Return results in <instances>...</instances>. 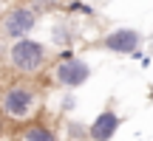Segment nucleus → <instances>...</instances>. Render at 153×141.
<instances>
[{"label": "nucleus", "mask_w": 153, "mask_h": 141, "mask_svg": "<svg viewBox=\"0 0 153 141\" xmlns=\"http://www.w3.org/2000/svg\"><path fill=\"white\" fill-rule=\"evenodd\" d=\"M116 130H119V116L114 110H102L88 127V138L91 141H111L116 136Z\"/></svg>", "instance_id": "obj_6"}, {"label": "nucleus", "mask_w": 153, "mask_h": 141, "mask_svg": "<svg viewBox=\"0 0 153 141\" xmlns=\"http://www.w3.org/2000/svg\"><path fill=\"white\" fill-rule=\"evenodd\" d=\"M62 110H74V96H65V102H62Z\"/></svg>", "instance_id": "obj_11"}, {"label": "nucleus", "mask_w": 153, "mask_h": 141, "mask_svg": "<svg viewBox=\"0 0 153 141\" xmlns=\"http://www.w3.org/2000/svg\"><path fill=\"white\" fill-rule=\"evenodd\" d=\"M23 141H60L57 130H51L45 121H31L23 127Z\"/></svg>", "instance_id": "obj_7"}, {"label": "nucleus", "mask_w": 153, "mask_h": 141, "mask_svg": "<svg viewBox=\"0 0 153 141\" xmlns=\"http://www.w3.org/2000/svg\"><path fill=\"white\" fill-rule=\"evenodd\" d=\"M139 43H142V37L133 28H116V31H111L102 40V45L108 51H114V54H133L139 48Z\"/></svg>", "instance_id": "obj_5"}, {"label": "nucleus", "mask_w": 153, "mask_h": 141, "mask_svg": "<svg viewBox=\"0 0 153 141\" xmlns=\"http://www.w3.org/2000/svg\"><path fill=\"white\" fill-rule=\"evenodd\" d=\"M37 110V90L28 82H14L0 93V116L14 121H26Z\"/></svg>", "instance_id": "obj_2"}, {"label": "nucleus", "mask_w": 153, "mask_h": 141, "mask_svg": "<svg viewBox=\"0 0 153 141\" xmlns=\"http://www.w3.org/2000/svg\"><path fill=\"white\" fill-rule=\"evenodd\" d=\"M68 136L71 138H88V127L79 124V121H71V124H68Z\"/></svg>", "instance_id": "obj_8"}, {"label": "nucleus", "mask_w": 153, "mask_h": 141, "mask_svg": "<svg viewBox=\"0 0 153 141\" xmlns=\"http://www.w3.org/2000/svg\"><path fill=\"white\" fill-rule=\"evenodd\" d=\"M37 26V9L34 6H11L0 14V34L6 40H20V37H28Z\"/></svg>", "instance_id": "obj_3"}, {"label": "nucleus", "mask_w": 153, "mask_h": 141, "mask_svg": "<svg viewBox=\"0 0 153 141\" xmlns=\"http://www.w3.org/2000/svg\"><path fill=\"white\" fill-rule=\"evenodd\" d=\"M0 14H3V9H0Z\"/></svg>", "instance_id": "obj_14"}, {"label": "nucleus", "mask_w": 153, "mask_h": 141, "mask_svg": "<svg viewBox=\"0 0 153 141\" xmlns=\"http://www.w3.org/2000/svg\"><path fill=\"white\" fill-rule=\"evenodd\" d=\"M88 76H91V65L79 57H71V59H57V68H54V79L60 82L65 90H76L79 85H85Z\"/></svg>", "instance_id": "obj_4"}, {"label": "nucleus", "mask_w": 153, "mask_h": 141, "mask_svg": "<svg viewBox=\"0 0 153 141\" xmlns=\"http://www.w3.org/2000/svg\"><path fill=\"white\" fill-rule=\"evenodd\" d=\"M0 133H3V124H0Z\"/></svg>", "instance_id": "obj_13"}, {"label": "nucleus", "mask_w": 153, "mask_h": 141, "mask_svg": "<svg viewBox=\"0 0 153 141\" xmlns=\"http://www.w3.org/2000/svg\"><path fill=\"white\" fill-rule=\"evenodd\" d=\"M51 37H54V43H68V31H65V28H62V26H57Z\"/></svg>", "instance_id": "obj_10"}, {"label": "nucleus", "mask_w": 153, "mask_h": 141, "mask_svg": "<svg viewBox=\"0 0 153 141\" xmlns=\"http://www.w3.org/2000/svg\"><path fill=\"white\" fill-rule=\"evenodd\" d=\"M68 11H79V14H88V17L94 14V9H91V6L79 3V0H71V3H68Z\"/></svg>", "instance_id": "obj_9"}, {"label": "nucleus", "mask_w": 153, "mask_h": 141, "mask_svg": "<svg viewBox=\"0 0 153 141\" xmlns=\"http://www.w3.org/2000/svg\"><path fill=\"white\" fill-rule=\"evenodd\" d=\"M71 57H76L74 51H62V54H60V62H62V59H71Z\"/></svg>", "instance_id": "obj_12"}, {"label": "nucleus", "mask_w": 153, "mask_h": 141, "mask_svg": "<svg viewBox=\"0 0 153 141\" xmlns=\"http://www.w3.org/2000/svg\"><path fill=\"white\" fill-rule=\"evenodd\" d=\"M6 57H9V68L20 76H37L45 68V62H48L45 45L37 43V40H26V37L14 40L9 45V54Z\"/></svg>", "instance_id": "obj_1"}]
</instances>
